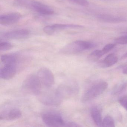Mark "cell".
<instances>
[{
  "instance_id": "1",
  "label": "cell",
  "mask_w": 127,
  "mask_h": 127,
  "mask_svg": "<svg viewBox=\"0 0 127 127\" xmlns=\"http://www.w3.org/2000/svg\"><path fill=\"white\" fill-rule=\"evenodd\" d=\"M14 4L32 10L42 15H52L54 13L53 9L49 6L34 0H14Z\"/></svg>"
},
{
  "instance_id": "2",
  "label": "cell",
  "mask_w": 127,
  "mask_h": 127,
  "mask_svg": "<svg viewBox=\"0 0 127 127\" xmlns=\"http://www.w3.org/2000/svg\"><path fill=\"white\" fill-rule=\"evenodd\" d=\"M41 84L37 75H29L23 82L22 90L29 95H38L41 92Z\"/></svg>"
},
{
  "instance_id": "3",
  "label": "cell",
  "mask_w": 127,
  "mask_h": 127,
  "mask_svg": "<svg viewBox=\"0 0 127 127\" xmlns=\"http://www.w3.org/2000/svg\"><path fill=\"white\" fill-rule=\"evenodd\" d=\"M94 46V44L89 41H75L67 44L61 49L60 53L65 55H73L92 49Z\"/></svg>"
},
{
  "instance_id": "4",
  "label": "cell",
  "mask_w": 127,
  "mask_h": 127,
  "mask_svg": "<svg viewBox=\"0 0 127 127\" xmlns=\"http://www.w3.org/2000/svg\"><path fill=\"white\" fill-rule=\"evenodd\" d=\"M78 84L73 80H69L61 84L55 91L62 100L74 96L78 91Z\"/></svg>"
},
{
  "instance_id": "5",
  "label": "cell",
  "mask_w": 127,
  "mask_h": 127,
  "mask_svg": "<svg viewBox=\"0 0 127 127\" xmlns=\"http://www.w3.org/2000/svg\"><path fill=\"white\" fill-rule=\"evenodd\" d=\"M108 87V84L105 81H100L95 84L85 91L82 101L85 102L94 99L102 94Z\"/></svg>"
},
{
  "instance_id": "6",
  "label": "cell",
  "mask_w": 127,
  "mask_h": 127,
  "mask_svg": "<svg viewBox=\"0 0 127 127\" xmlns=\"http://www.w3.org/2000/svg\"><path fill=\"white\" fill-rule=\"evenodd\" d=\"M41 119L44 123L49 127H65V122L62 115L57 112L48 111L43 113Z\"/></svg>"
},
{
  "instance_id": "7",
  "label": "cell",
  "mask_w": 127,
  "mask_h": 127,
  "mask_svg": "<svg viewBox=\"0 0 127 127\" xmlns=\"http://www.w3.org/2000/svg\"><path fill=\"white\" fill-rule=\"evenodd\" d=\"M41 84L47 88H50L54 85L55 78L52 72L46 67H42L39 69L37 72Z\"/></svg>"
},
{
  "instance_id": "8",
  "label": "cell",
  "mask_w": 127,
  "mask_h": 127,
  "mask_svg": "<svg viewBox=\"0 0 127 127\" xmlns=\"http://www.w3.org/2000/svg\"><path fill=\"white\" fill-rule=\"evenodd\" d=\"M81 25L73 24H54L45 27L43 29L44 32L49 35L66 30L78 29L83 28Z\"/></svg>"
},
{
  "instance_id": "9",
  "label": "cell",
  "mask_w": 127,
  "mask_h": 127,
  "mask_svg": "<svg viewBox=\"0 0 127 127\" xmlns=\"http://www.w3.org/2000/svg\"><path fill=\"white\" fill-rule=\"evenodd\" d=\"M40 101L45 105L58 106L62 103L63 100L60 98L55 91L44 94L40 97Z\"/></svg>"
},
{
  "instance_id": "10",
  "label": "cell",
  "mask_w": 127,
  "mask_h": 127,
  "mask_svg": "<svg viewBox=\"0 0 127 127\" xmlns=\"http://www.w3.org/2000/svg\"><path fill=\"white\" fill-rule=\"evenodd\" d=\"M29 35V30L23 29L3 32L0 35V38L9 40H20L27 38Z\"/></svg>"
},
{
  "instance_id": "11",
  "label": "cell",
  "mask_w": 127,
  "mask_h": 127,
  "mask_svg": "<svg viewBox=\"0 0 127 127\" xmlns=\"http://www.w3.org/2000/svg\"><path fill=\"white\" fill-rule=\"evenodd\" d=\"M21 15L18 12H12L0 16V24L4 26L14 24L21 18Z\"/></svg>"
},
{
  "instance_id": "12",
  "label": "cell",
  "mask_w": 127,
  "mask_h": 127,
  "mask_svg": "<svg viewBox=\"0 0 127 127\" xmlns=\"http://www.w3.org/2000/svg\"><path fill=\"white\" fill-rule=\"evenodd\" d=\"M22 116L21 111L17 108H13L0 112V120L13 121L20 119Z\"/></svg>"
},
{
  "instance_id": "13",
  "label": "cell",
  "mask_w": 127,
  "mask_h": 127,
  "mask_svg": "<svg viewBox=\"0 0 127 127\" xmlns=\"http://www.w3.org/2000/svg\"><path fill=\"white\" fill-rule=\"evenodd\" d=\"M17 66L12 65H4L0 69V77L5 80L11 79L15 75Z\"/></svg>"
},
{
  "instance_id": "14",
  "label": "cell",
  "mask_w": 127,
  "mask_h": 127,
  "mask_svg": "<svg viewBox=\"0 0 127 127\" xmlns=\"http://www.w3.org/2000/svg\"><path fill=\"white\" fill-rule=\"evenodd\" d=\"M118 58L116 55L111 53L107 56L103 61L99 62V65L101 67H110L115 64L118 62Z\"/></svg>"
},
{
  "instance_id": "15",
  "label": "cell",
  "mask_w": 127,
  "mask_h": 127,
  "mask_svg": "<svg viewBox=\"0 0 127 127\" xmlns=\"http://www.w3.org/2000/svg\"><path fill=\"white\" fill-rule=\"evenodd\" d=\"M15 54H5L1 56V61L4 65H12L17 66L18 58Z\"/></svg>"
},
{
  "instance_id": "16",
  "label": "cell",
  "mask_w": 127,
  "mask_h": 127,
  "mask_svg": "<svg viewBox=\"0 0 127 127\" xmlns=\"http://www.w3.org/2000/svg\"><path fill=\"white\" fill-rule=\"evenodd\" d=\"M90 112L91 117L95 125L98 127L102 126V120L100 110L96 107H93Z\"/></svg>"
},
{
  "instance_id": "17",
  "label": "cell",
  "mask_w": 127,
  "mask_h": 127,
  "mask_svg": "<svg viewBox=\"0 0 127 127\" xmlns=\"http://www.w3.org/2000/svg\"><path fill=\"white\" fill-rule=\"evenodd\" d=\"M127 89V82H123L117 85L114 89L113 94L117 95L121 94Z\"/></svg>"
},
{
  "instance_id": "18",
  "label": "cell",
  "mask_w": 127,
  "mask_h": 127,
  "mask_svg": "<svg viewBox=\"0 0 127 127\" xmlns=\"http://www.w3.org/2000/svg\"><path fill=\"white\" fill-rule=\"evenodd\" d=\"M102 126L104 127H114L115 122L113 119L110 116H105L102 121Z\"/></svg>"
},
{
  "instance_id": "19",
  "label": "cell",
  "mask_w": 127,
  "mask_h": 127,
  "mask_svg": "<svg viewBox=\"0 0 127 127\" xmlns=\"http://www.w3.org/2000/svg\"><path fill=\"white\" fill-rule=\"evenodd\" d=\"M99 19L108 22H116L122 21V18H116L109 15H101L99 17Z\"/></svg>"
},
{
  "instance_id": "20",
  "label": "cell",
  "mask_w": 127,
  "mask_h": 127,
  "mask_svg": "<svg viewBox=\"0 0 127 127\" xmlns=\"http://www.w3.org/2000/svg\"><path fill=\"white\" fill-rule=\"evenodd\" d=\"M102 50H96L91 53L89 55V59L92 61H96L104 55Z\"/></svg>"
},
{
  "instance_id": "21",
  "label": "cell",
  "mask_w": 127,
  "mask_h": 127,
  "mask_svg": "<svg viewBox=\"0 0 127 127\" xmlns=\"http://www.w3.org/2000/svg\"><path fill=\"white\" fill-rule=\"evenodd\" d=\"M13 46L11 43L6 41H2L0 43V50L5 51L9 50L12 48Z\"/></svg>"
},
{
  "instance_id": "22",
  "label": "cell",
  "mask_w": 127,
  "mask_h": 127,
  "mask_svg": "<svg viewBox=\"0 0 127 127\" xmlns=\"http://www.w3.org/2000/svg\"><path fill=\"white\" fill-rule=\"evenodd\" d=\"M115 42L116 44L121 45L127 44V34L125 35L120 36L117 37L115 40Z\"/></svg>"
},
{
  "instance_id": "23",
  "label": "cell",
  "mask_w": 127,
  "mask_h": 127,
  "mask_svg": "<svg viewBox=\"0 0 127 127\" xmlns=\"http://www.w3.org/2000/svg\"><path fill=\"white\" fill-rule=\"evenodd\" d=\"M70 2L81 6L87 7L89 5V3L87 0H68Z\"/></svg>"
},
{
  "instance_id": "24",
  "label": "cell",
  "mask_w": 127,
  "mask_h": 127,
  "mask_svg": "<svg viewBox=\"0 0 127 127\" xmlns=\"http://www.w3.org/2000/svg\"><path fill=\"white\" fill-rule=\"evenodd\" d=\"M116 46V44H108L105 45L101 50L104 55L105 54L109 52L110 51L112 50Z\"/></svg>"
},
{
  "instance_id": "25",
  "label": "cell",
  "mask_w": 127,
  "mask_h": 127,
  "mask_svg": "<svg viewBox=\"0 0 127 127\" xmlns=\"http://www.w3.org/2000/svg\"><path fill=\"white\" fill-rule=\"evenodd\" d=\"M120 104L127 111V96H123L119 100Z\"/></svg>"
},
{
  "instance_id": "26",
  "label": "cell",
  "mask_w": 127,
  "mask_h": 127,
  "mask_svg": "<svg viewBox=\"0 0 127 127\" xmlns=\"http://www.w3.org/2000/svg\"><path fill=\"white\" fill-rule=\"evenodd\" d=\"M122 71L123 74L127 75V65H125L123 67Z\"/></svg>"
},
{
  "instance_id": "27",
  "label": "cell",
  "mask_w": 127,
  "mask_h": 127,
  "mask_svg": "<svg viewBox=\"0 0 127 127\" xmlns=\"http://www.w3.org/2000/svg\"><path fill=\"white\" fill-rule=\"evenodd\" d=\"M123 57L124 58H127V52H126V53L123 55Z\"/></svg>"
}]
</instances>
